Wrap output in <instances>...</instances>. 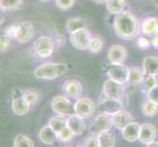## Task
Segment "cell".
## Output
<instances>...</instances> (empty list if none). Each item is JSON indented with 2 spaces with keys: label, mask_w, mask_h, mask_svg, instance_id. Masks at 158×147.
I'll return each instance as SVG.
<instances>
[{
  "label": "cell",
  "mask_w": 158,
  "mask_h": 147,
  "mask_svg": "<svg viewBox=\"0 0 158 147\" xmlns=\"http://www.w3.org/2000/svg\"><path fill=\"white\" fill-rule=\"evenodd\" d=\"M94 103L89 98H79L77 102L74 104V112L76 113V115L80 116L83 119L90 118L94 114Z\"/></svg>",
  "instance_id": "8"
},
{
  "label": "cell",
  "mask_w": 158,
  "mask_h": 147,
  "mask_svg": "<svg viewBox=\"0 0 158 147\" xmlns=\"http://www.w3.org/2000/svg\"><path fill=\"white\" fill-rule=\"evenodd\" d=\"M40 1H41V2H46V1H49V0H40Z\"/></svg>",
  "instance_id": "44"
},
{
  "label": "cell",
  "mask_w": 158,
  "mask_h": 147,
  "mask_svg": "<svg viewBox=\"0 0 158 147\" xmlns=\"http://www.w3.org/2000/svg\"><path fill=\"white\" fill-rule=\"evenodd\" d=\"M95 3H98V4H101V3H106L107 0H92Z\"/></svg>",
  "instance_id": "41"
},
{
  "label": "cell",
  "mask_w": 158,
  "mask_h": 147,
  "mask_svg": "<svg viewBox=\"0 0 158 147\" xmlns=\"http://www.w3.org/2000/svg\"><path fill=\"white\" fill-rule=\"evenodd\" d=\"M11 107H12L13 113L17 116H25L30 111L31 104L25 100L24 91L20 88H15L13 90Z\"/></svg>",
  "instance_id": "4"
},
{
  "label": "cell",
  "mask_w": 158,
  "mask_h": 147,
  "mask_svg": "<svg viewBox=\"0 0 158 147\" xmlns=\"http://www.w3.org/2000/svg\"><path fill=\"white\" fill-rule=\"evenodd\" d=\"M34 26L29 21H23L16 24L15 37L14 39L19 43H27L31 41L34 36Z\"/></svg>",
  "instance_id": "5"
},
{
  "label": "cell",
  "mask_w": 158,
  "mask_h": 147,
  "mask_svg": "<svg viewBox=\"0 0 158 147\" xmlns=\"http://www.w3.org/2000/svg\"><path fill=\"white\" fill-rule=\"evenodd\" d=\"M54 48H55V41L52 37L46 35L37 37L32 44L34 54L37 58L40 59L50 57L53 54Z\"/></svg>",
  "instance_id": "3"
},
{
  "label": "cell",
  "mask_w": 158,
  "mask_h": 147,
  "mask_svg": "<svg viewBox=\"0 0 158 147\" xmlns=\"http://www.w3.org/2000/svg\"><path fill=\"white\" fill-rule=\"evenodd\" d=\"M103 94L105 95L106 98L121 100L125 94L123 84H120L118 81L110 79L105 80L104 84H103Z\"/></svg>",
  "instance_id": "10"
},
{
  "label": "cell",
  "mask_w": 158,
  "mask_h": 147,
  "mask_svg": "<svg viewBox=\"0 0 158 147\" xmlns=\"http://www.w3.org/2000/svg\"><path fill=\"white\" fill-rule=\"evenodd\" d=\"M3 23H4V17H3V15L0 13V26H1Z\"/></svg>",
  "instance_id": "42"
},
{
  "label": "cell",
  "mask_w": 158,
  "mask_h": 147,
  "mask_svg": "<svg viewBox=\"0 0 158 147\" xmlns=\"http://www.w3.org/2000/svg\"><path fill=\"white\" fill-rule=\"evenodd\" d=\"M154 4L156 7H158V0H154Z\"/></svg>",
  "instance_id": "43"
},
{
  "label": "cell",
  "mask_w": 158,
  "mask_h": 147,
  "mask_svg": "<svg viewBox=\"0 0 158 147\" xmlns=\"http://www.w3.org/2000/svg\"><path fill=\"white\" fill-rule=\"evenodd\" d=\"M39 137L42 143L51 145L58 139V133L49 126V125H47V126L42 127L40 129Z\"/></svg>",
  "instance_id": "19"
},
{
  "label": "cell",
  "mask_w": 158,
  "mask_h": 147,
  "mask_svg": "<svg viewBox=\"0 0 158 147\" xmlns=\"http://www.w3.org/2000/svg\"><path fill=\"white\" fill-rule=\"evenodd\" d=\"M23 0H0V8L3 11H13L19 9Z\"/></svg>",
  "instance_id": "27"
},
{
  "label": "cell",
  "mask_w": 158,
  "mask_h": 147,
  "mask_svg": "<svg viewBox=\"0 0 158 147\" xmlns=\"http://www.w3.org/2000/svg\"><path fill=\"white\" fill-rule=\"evenodd\" d=\"M68 128L72 130L74 135H81L85 132V123L84 122V119L81 118L78 115H70L67 119Z\"/></svg>",
  "instance_id": "15"
},
{
  "label": "cell",
  "mask_w": 158,
  "mask_h": 147,
  "mask_svg": "<svg viewBox=\"0 0 158 147\" xmlns=\"http://www.w3.org/2000/svg\"><path fill=\"white\" fill-rule=\"evenodd\" d=\"M102 47H103V42L102 39L98 36H94V37H91V39L89 41V51L91 53H99L102 50Z\"/></svg>",
  "instance_id": "30"
},
{
  "label": "cell",
  "mask_w": 158,
  "mask_h": 147,
  "mask_svg": "<svg viewBox=\"0 0 158 147\" xmlns=\"http://www.w3.org/2000/svg\"><path fill=\"white\" fill-rule=\"evenodd\" d=\"M98 138V142L100 147H114L115 146V137H113L111 133H109V132H104L101 133L100 134L97 135Z\"/></svg>",
  "instance_id": "26"
},
{
  "label": "cell",
  "mask_w": 158,
  "mask_h": 147,
  "mask_svg": "<svg viewBox=\"0 0 158 147\" xmlns=\"http://www.w3.org/2000/svg\"><path fill=\"white\" fill-rule=\"evenodd\" d=\"M85 147H100L99 142H98V138L95 137H89L85 140Z\"/></svg>",
  "instance_id": "38"
},
{
  "label": "cell",
  "mask_w": 158,
  "mask_h": 147,
  "mask_svg": "<svg viewBox=\"0 0 158 147\" xmlns=\"http://www.w3.org/2000/svg\"><path fill=\"white\" fill-rule=\"evenodd\" d=\"M112 122H113V126L117 129L123 130L129 124L133 122V118L128 111L122 110L112 115Z\"/></svg>",
  "instance_id": "17"
},
{
  "label": "cell",
  "mask_w": 158,
  "mask_h": 147,
  "mask_svg": "<svg viewBox=\"0 0 158 147\" xmlns=\"http://www.w3.org/2000/svg\"><path fill=\"white\" fill-rule=\"evenodd\" d=\"M91 39V35L89 31L86 29L76 31L70 34V42L75 48L80 50H85L88 49L89 41Z\"/></svg>",
  "instance_id": "7"
},
{
  "label": "cell",
  "mask_w": 158,
  "mask_h": 147,
  "mask_svg": "<svg viewBox=\"0 0 158 147\" xmlns=\"http://www.w3.org/2000/svg\"><path fill=\"white\" fill-rule=\"evenodd\" d=\"M74 137L73 132L68 127H66L64 129H62L61 132L58 133V138L63 141V142H67V141L71 140Z\"/></svg>",
  "instance_id": "32"
},
{
  "label": "cell",
  "mask_w": 158,
  "mask_h": 147,
  "mask_svg": "<svg viewBox=\"0 0 158 147\" xmlns=\"http://www.w3.org/2000/svg\"><path fill=\"white\" fill-rule=\"evenodd\" d=\"M48 125L55 130L58 133L59 132H61L62 129H64L66 127H68L67 125V119L62 115H58L55 117H52L50 119V121L48 122Z\"/></svg>",
  "instance_id": "24"
},
{
  "label": "cell",
  "mask_w": 158,
  "mask_h": 147,
  "mask_svg": "<svg viewBox=\"0 0 158 147\" xmlns=\"http://www.w3.org/2000/svg\"><path fill=\"white\" fill-rule=\"evenodd\" d=\"M148 99L158 105V84L148 91Z\"/></svg>",
  "instance_id": "35"
},
{
  "label": "cell",
  "mask_w": 158,
  "mask_h": 147,
  "mask_svg": "<svg viewBox=\"0 0 158 147\" xmlns=\"http://www.w3.org/2000/svg\"><path fill=\"white\" fill-rule=\"evenodd\" d=\"M67 66L64 63H44L36 67L34 71V76L39 80H56L66 73Z\"/></svg>",
  "instance_id": "2"
},
{
  "label": "cell",
  "mask_w": 158,
  "mask_h": 147,
  "mask_svg": "<svg viewBox=\"0 0 158 147\" xmlns=\"http://www.w3.org/2000/svg\"><path fill=\"white\" fill-rule=\"evenodd\" d=\"M0 10H1V8H0Z\"/></svg>",
  "instance_id": "45"
},
{
  "label": "cell",
  "mask_w": 158,
  "mask_h": 147,
  "mask_svg": "<svg viewBox=\"0 0 158 147\" xmlns=\"http://www.w3.org/2000/svg\"><path fill=\"white\" fill-rule=\"evenodd\" d=\"M126 0H107L106 7L108 12L113 15H118L124 11Z\"/></svg>",
  "instance_id": "23"
},
{
  "label": "cell",
  "mask_w": 158,
  "mask_h": 147,
  "mask_svg": "<svg viewBox=\"0 0 158 147\" xmlns=\"http://www.w3.org/2000/svg\"><path fill=\"white\" fill-rule=\"evenodd\" d=\"M113 26L117 36L124 40L134 39L139 31V23L137 17L129 11H123L116 15Z\"/></svg>",
  "instance_id": "1"
},
{
  "label": "cell",
  "mask_w": 158,
  "mask_h": 147,
  "mask_svg": "<svg viewBox=\"0 0 158 147\" xmlns=\"http://www.w3.org/2000/svg\"><path fill=\"white\" fill-rule=\"evenodd\" d=\"M150 41H151V45L154 46L155 48H158V34L156 35H153L150 36Z\"/></svg>",
  "instance_id": "39"
},
{
  "label": "cell",
  "mask_w": 158,
  "mask_h": 147,
  "mask_svg": "<svg viewBox=\"0 0 158 147\" xmlns=\"http://www.w3.org/2000/svg\"><path fill=\"white\" fill-rule=\"evenodd\" d=\"M107 76L110 80L124 84L129 80V68L122 64L111 63L107 68Z\"/></svg>",
  "instance_id": "9"
},
{
  "label": "cell",
  "mask_w": 158,
  "mask_h": 147,
  "mask_svg": "<svg viewBox=\"0 0 158 147\" xmlns=\"http://www.w3.org/2000/svg\"><path fill=\"white\" fill-rule=\"evenodd\" d=\"M24 98L29 104L32 105L39 101L40 93L35 89H27L24 91Z\"/></svg>",
  "instance_id": "31"
},
{
  "label": "cell",
  "mask_w": 158,
  "mask_h": 147,
  "mask_svg": "<svg viewBox=\"0 0 158 147\" xmlns=\"http://www.w3.org/2000/svg\"><path fill=\"white\" fill-rule=\"evenodd\" d=\"M14 147H35V144L30 137L21 133L15 137Z\"/></svg>",
  "instance_id": "29"
},
{
  "label": "cell",
  "mask_w": 158,
  "mask_h": 147,
  "mask_svg": "<svg viewBox=\"0 0 158 147\" xmlns=\"http://www.w3.org/2000/svg\"><path fill=\"white\" fill-rule=\"evenodd\" d=\"M140 31L145 35H153L158 34V18H148L143 21Z\"/></svg>",
  "instance_id": "21"
},
{
  "label": "cell",
  "mask_w": 158,
  "mask_h": 147,
  "mask_svg": "<svg viewBox=\"0 0 158 147\" xmlns=\"http://www.w3.org/2000/svg\"><path fill=\"white\" fill-rule=\"evenodd\" d=\"M112 126V116L106 113H101L92 122L90 126V133L95 135H98L101 133L109 132Z\"/></svg>",
  "instance_id": "6"
},
{
  "label": "cell",
  "mask_w": 158,
  "mask_h": 147,
  "mask_svg": "<svg viewBox=\"0 0 158 147\" xmlns=\"http://www.w3.org/2000/svg\"><path fill=\"white\" fill-rule=\"evenodd\" d=\"M10 44H11V39L3 34L1 36H0V50L1 51H6L10 48Z\"/></svg>",
  "instance_id": "36"
},
{
  "label": "cell",
  "mask_w": 158,
  "mask_h": 147,
  "mask_svg": "<svg viewBox=\"0 0 158 147\" xmlns=\"http://www.w3.org/2000/svg\"><path fill=\"white\" fill-rule=\"evenodd\" d=\"M63 91L65 94H67L71 98L74 99H79L83 93V86L79 80H69L63 84Z\"/></svg>",
  "instance_id": "12"
},
{
  "label": "cell",
  "mask_w": 158,
  "mask_h": 147,
  "mask_svg": "<svg viewBox=\"0 0 158 147\" xmlns=\"http://www.w3.org/2000/svg\"><path fill=\"white\" fill-rule=\"evenodd\" d=\"M157 111H158V105L149 100L143 102V105H141V112L143 113V115L148 117L154 116L157 113Z\"/></svg>",
  "instance_id": "28"
},
{
  "label": "cell",
  "mask_w": 158,
  "mask_h": 147,
  "mask_svg": "<svg viewBox=\"0 0 158 147\" xmlns=\"http://www.w3.org/2000/svg\"><path fill=\"white\" fill-rule=\"evenodd\" d=\"M143 72L144 76H158V57H145L143 62Z\"/></svg>",
  "instance_id": "20"
},
{
  "label": "cell",
  "mask_w": 158,
  "mask_h": 147,
  "mask_svg": "<svg viewBox=\"0 0 158 147\" xmlns=\"http://www.w3.org/2000/svg\"><path fill=\"white\" fill-rule=\"evenodd\" d=\"M128 52L126 48L122 45L115 44L110 47L108 50V60L111 63L115 64H122L126 61Z\"/></svg>",
  "instance_id": "13"
},
{
  "label": "cell",
  "mask_w": 158,
  "mask_h": 147,
  "mask_svg": "<svg viewBox=\"0 0 158 147\" xmlns=\"http://www.w3.org/2000/svg\"><path fill=\"white\" fill-rule=\"evenodd\" d=\"M76 0H55L56 6L61 10H69L74 6Z\"/></svg>",
  "instance_id": "34"
},
{
  "label": "cell",
  "mask_w": 158,
  "mask_h": 147,
  "mask_svg": "<svg viewBox=\"0 0 158 147\" xmlns=\"http://www.w3.org/2000/svg\"><path fill=\"white\" fill-rule=\"evenodd\" d=\"M84 147H85V146H84Z\"/></svg>",
  "instance_id": "46"
},
{
  "label": "cell",
  "mask_w": 158,
  "mask_h": 147,
  "mask_svg": "<svg viewBox=\"0 0 158 147\" xmlns=\"http://www.w3.org/2000/svg\"><path fill=\"white\" fill-rule=\"evenodd\" d=\"M100 110L103 113L109 114V115H114L120 111L124 110V107L121 100L117 99H110V98H106L105 100H103L99 105Z\"/></svg>",
  "instance_id": "16"
},
{
  "label": "cell",
  "mask_w": 158,
  "mask_h": 147,
  "mask_svg": "<svg viewBox=\"0 0 158 147\" xmlns=\"http://www.w3.org/2000/svg\"><path fill=\"white\" fill-rule=\"evenodd\" d=\"M144 80V74L139 68H129V81L133 84H139Z\"/></svg>",
  "instance_id": "25"
},
{
  "label": "cell",
  "mask_w": 158,
  "mask_h": 147,
  "mask_svg": "<svg viewBox=\"0 0 158 147\" xmlns=\"http://www.w3.org/2000/svg\"><path fill=\"white\" fill-rule=\"evenodd\" d=\"M145 147H158V141H152V142L146 144Z\"/></svg>",
  "instance_id": "40"
},
{
  "label": "cell",
  "mask_w": 158,
  "mask_h": 147,
  "mask_svg": "<svg viewBox=\"0 0 158 147\" xmlns=\"http://www.w3.org/2000/svg\"><path fill=\"white\" fill-rule=\"evenodd\" d=\"M143 83V88L148 91L157 84L155 76H144V80Z\"/></svg>",
  "instance_id": "33"
},
{
  "label": "cell",
  "mask_w": 158,
  "mask_h": 147,
  "mask_svg": "<svg viewBox=\"0 0 158 147\" xmlns=\"http://www.w3.org/2000/svg\"><path fill=\"white\" fill-rule=\"evenodd\" d=\"M137 44L140 49H148L151 45V41L145 36H140L137 41Z\"/></svg>",
  "instance_id": "37"
},
{
  "label": "cell",
  "mask_w": 158,
  "mask_h": 147,
  "mask_svg": "<svg viewBox=\"0 0 158 147\" xmlns=\"http://www.w3.org/2000/svg\"><path fill=\"white\" fill-rule=\"evenodd\" d=\"M86 28H88V21L84 18H72L66 23V30L69 34Z\"/></svg>",
  "instance_id": "22"
},
{
  "label": "cell",
  "mask_w": 158,
  "mask_h": 147,
  "mask_svg": "<svg viewBox=\"0 0 158 147\" xmlns=\"http://www.w3.org/2000/svg\"><path fill=\"white\" fill-rule=\"evenodd\" d=\"M139 132H140V125L139 123L132 122L122 130V134L125 140L128 142H134L137 141L139 137Z\"/></svg>",
  "instance_id": "18"
},
{
  "label": "cell",
  "mask_w": 158,
  "mask_h": 147,
  "mask_svg": "<svg viewBox=\"0 0 158 147\" xmlns=\"http://www.w3.org/2000/svg\"><path fill=\"white\" fill-rule=\"evenodd\" d=\"M51 108L52 110L58 115L67 116L72 115L74 111V106L72 105L71 101L65 96L59 95L54 97L51 102Z\"/></svg>",
  "instance_id": "11"
},
{
  "label": "cell",
  "mask_w": 158,
  "mask_h": 147,
  "mask_svg": "<svg viewBox=\"0 0 158 147\" xmlns=\"http://www.w3.org/2000/svg\"><path fill=\"white\" fill-rule=\"evenodd\" d=\"M156 133H157V129L153 125L148 124V123L140 125L139 140L141 143H144V144L150 143L152 141L155 140Z\"/></svg>",
  "instance_id": "14"
}]
</instances>
